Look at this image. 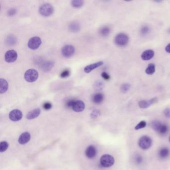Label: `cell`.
<instances>
[{"label": "cell", "mask_w": 170, "mask_h": 170, "mask_svg": "<svg viewBox=\"0 0 170 170\" xmlns=\"http://www.w3.org/2000/svg\"><path fill=\"white\" fill-rule=\"evenodd\" d=\"M151 126L153 130L162 136L166 135L169 131V127L167 124L162 123L158 120L153 121L151 123Z\"/></svg>", "instance_id": "cell-1"}, {"label": "cell", "mask_w": 170, "mask_h": 170, "mask_svg": "<svg viewBox=\"0 0 170 170\" xmlns=\"http://www.w3.org/2000/svg\"><path fill=\"white\" fill-rule=\"evenodd\" d=\"M39 11L40 15L48 17L53 14L54 8L53 6L49 3H44L39 7Z\"/></svg>", "instance_id": "cell-2"}, {"label": "cell", "mask_w": 170, "mask_h": 170, "mask_svg": "<svg viewBox=\"0 0 170 170\" xmlns=\"http://www.w3.org/2000/svg\"><path fill=\"white\" fill-rule=\"evenodd\" d=\"M24 78L27 82H35L39 78V72L34 69H28L24 74Z\"/></svg>", "instance_id": "cell-3"}, {"label": "cell", "mask_w": 170, "mask_h": 170, "mask_svg": "<svg viewBox=\"0 0 170 170\" xmlns=\"http://www.w3.org/2000/svg\"><path fill=\"white\" fill-rule=\"evenodd\" d=\"M128 36L124 33H119L116 35L114 39V42L119 47H125L129 43Z\"/></svg>", "instance_id": "cell-4"}, {"label": "cell", "mask_w": 170, "mask_h": 170, "mask_svg": "<svg viewBox=\"0 0 170 170\" xmlns=\"http://www.w3.org/2000/svg\"><path fill=\"white\" fill-rule=\"evenodd\" d=\"M138 145L142 150H148L152 145V140L149 136H142L139 140Z\"/></svg>", "instance_id": "cell-5"}, {"label": "cell", "mask_w": 170, "mask_h": 170, "mask_svg": "<svg viewBox=\"0 0 170 170\" xmlns=\"http://www.w3.org/2000/svg\"><path fill=\"white\" fill-rule=\"evenodd\" d=\"M115 159L113 157L109 154H105L100 158V164L102 167L109 168L114 164Z\"/></svg>", "instance_id": "cell-6"}, {"label": "cell", "mask_w": 170, "mask_h": 170, "mask_svg": "<svg viewBox=\"0 0 170 170\" xmlns=\"http://www.w3.org/2000/svg\"><path fill=\"white\" fill-rule=\"evenodd\" d=\"M42 43L41 39L39 37L35 36V37L30 38L28 41L27 45L30 49L32 50H36L40 47Z\"/></svg>", "instance_id": "cell-7"}, {"label": "cell", "mask_w": 170, "mask_h": 170, "mask_svg": "<svg viewBox=\"0 0 170 170\" xmlns=\"http://www.w3.org/2000/svg\"><path fill=\"white\" fill-rule=\"evenodd\" d=\"M75 47L71 44H67L62 48L61 50L62 55L66 58H69L75 54Z\"/></svg>", "instance_id": "cell-8"}, {"label": "cell", "mask_w": 170, "mask_h": 170, "mask_svg": "<svg viewBox=\"0 0 170 170\" xmlns=\"http://www.w3.org/2000/svg\"><path fill=\"white\" fill-rule=\"evenodd\" d=\"M18 54L17 52L14 49L7 51L5 54V60L8 63H13L16 61Z\"/></svg>", "instance_id": "cell-9"}, {"label": "cell", "mask_w": 170, "mask_h": 170, "mask_svg": "<svg viewBox=\"0 0 170 170\" xmlns=\"http://www.w3.org/2000/svg\"><path fill=\"white\" fill-rule=\"evenodd\" d=\"M23 117V113L19 109H14L9 113V118L14 122L20 121Z\"/></svg>", "instance_id": "cell-10"}, {"label": "cell", "mask_w": 170, "mask_h": 170, "mask_svg": "<svg viewBox=\"0 0 170 170\" xmlns=\"http://www.w3.org/2000/svg\"><path fill=\"white\" fill-rule=\"evenodd\" d=\"M157 97H154L149 100H141L138 103L139 106L142 109L147 108L158 102Z\"/></svg>", "instance_id": "cell-11"}, {"label": "cell", "mask_w": 170, "mask_h": 170, "mask_svg": "<svg viewBox=\"0 0 170 170\" xmlns=\"http://www.w3.org/2000/svg\"><path fill=\"white\" fill-rule=\"evenodd\" d=\"M85 105L81 100H76L72 107V110L76 112H81L85 110Z\"/></svg>", "instance_id": "cell-12"}, {"label": "cell", "mask_w": 170, "mask_h": 170, "mask_svg": "<svg viewBox=\"0 0 170 170\" xmlns=\"http://www.w3.org/2000/svg\"><path fill=\"white\" fill-rule=\"evenodd\" d=\"M103 64V62H97L92 63V64H90L86 67H85L84 68V71L86 73H89L93 71L94 69H96L99 67H101Z\"/></svg>", "instance_id": "cell-13"}, {"label": "cell", "mask_w": 170, "mask_h": 170, "mask_svg": "<svg viewBox=\"0 0 170 170\" xmlns=\"http://www.w3.org/2000/svg\"><path fill=\"white\" fill-rule=\"evenodd\" d=\"M97 154V150L93 145H90L87 148L85 151V155L88 159H92Z\"/></svg>", "instance_id": "cell-14"}, {"label": "cell", "mask_w": 170, "mask_h": 170, "mask_svg": "<svg viewBox=\"0 0 170 170\" xmlns=\"http://www.w3.org/2000/svg\"><path fill=\"white\" fill-rule=\"evenodd\" d=\"M30 139V134L28 132H25L21 134L19 138V143L21 145H25L29 142Z\"/></svg>", "instance_id": "cell-15"}, {"label": "cell", "mask_w": 170, "mask_h": 170, "mask_svg": "<svg viewBox=\"0 0 170 170\" xmlns=\"http://www.w3.org/2000/svg\"><path fill=\"white\" fill-rule=\"evenodd\" d=\"M154 55H155V53L152 49H148L146 51H144L142 54H141V58L143 61H149L154 57Z\"/></svg>", "instance_id": "cell-16"}, {"label": "cell", "mask_w": 170, "mask_h": 170, "mask_svg": "<svg viewBox=\"0 0 170 170\" xmlns=\"http://www.w3.org/2000/svg\"><path fill=\"white\" fill-rule=\"evenodd\" d=\"M54 64H55V62L53 61H47L42 64L41 67H42L43 71L45 72H48L51 71V69L53 68Z\"/></svg>", "instance_id": "cell-17"}, {"label": "cell", "mask_w": 170, "mask_h": 170, "mask_svg": "<svg viewBox=\"0 0 170 170\" xmlns=\"http://www.w3.org/2000/svg\"><path fill=\"white\" fill-rule=\"evenodd\" d=\"M104 99V95L102 93L98 92L92 96V101L94 103L99 104L103 102Z\"/></svg>", "instance_id": "cell-18"}, {"label": "cell", "mask_w": 170, "mask_h": 170, "mask_svg": "<svg viewBox=\"0 0 170 170\" xmlns=\"http://www.w3.org/2000/svg\"><path fill=\"white\" fill-rule=\"evenodd\" d=\"M68 29L72 33H78L80 30V25L77 21H73L69 24Z\"/></svg>", "instance_id": "cell-19"}, {"label": "cell", "mask_w": 170, "mask_h": 170, "mask_svg": "<svg viewBox=\"0 0 170 170\" xmlns=\"http://www.w3.org/2000/svg\"><path fill=\"white\" fill-rule=\"evenodd\" d=\"M170 151L167 147H163L159 150L158 156L161 159H166L170 156Z\"/></svg>", "instance_id": "cell-20"}, {"label": "cell", "mask_w": 170, "mask_h": 170, "mask_svg": "<svg viewBox=\"0 0 170 170\" xmlns=\"http://www.w3.org/2000/svg\"><path fill=\"white\" fill-rule=\"evenodd\" d=\"M41 110L39 108H36L30 111L27 114L26 118L29 120L36 118L40 115Z\"/></svg>", "instance_id": "cell-21"}, {"label": "cell", "mask_w": 170, "mask_h": 170, "mask_svg": "<svg viewBox=\"0 0 170 170\" xmlns=\"http://www.w3.org/2000/svg\"><path fill=\"white\" fill-rule=\"evenodd\" d=\"M9 88V83L7 81L4 79L1 78L0 79V93L3 94L7 92Z\"/></svg>", "instance_id": "cell-22"}, {"label": "cell", "mask_w": 170, "mask_h": 170, "mask_svg": "<svg viewBox=\"0 0 170 170\" xmlns=\"http://www.w3.org/2000/svg\"><path fill=\"white\" fill-rule=\"evenodd\" d=\"M18 42V39L14 35H9L6 39L5 42L7 45L9 46H13L15 45Z\"/></svg>", "instance_id": "cell-23"}, {"label": "cell", "mask_w": 170, "mask_h": 170, "mask_svg": "<svg viewBox=\"0 0 170 170\" xmlns=\"http://www.w3.org/2000/svg\"><path fill=\"white\" fill-rule=\"evenodd\" d=\"M111 32V29L108 26H104L100 28L99 30L100 34L102 37H107L110 34Z\"/></svg>", "instance_id": "cell-24"}, {"label": "cell", "mask_w": 170, "mask_h": 170, "mask_svg": "<svg viewBox=\"0 0 170 170\" xmlns=\"http://www.w3.org/2000/svg\"><path fill=\"white\" fill-rule=\"evenodd\" d=\"M155 69H156V67H155V64L154 63H151L148 64L146 69L145 70V72L148 75H152L155 73Z\"/></svg>", "instance_id": "cell-25"}, {"label": "cell", "mask_w": 170, "mask_h": 170, "mask_svg": "<svg viewBox=\"0 0 170 170\" xmlns=\"http://www.w3.org/2000/svg\"><path fill=\"white\" fill-rule=\"evenodd\" d=\"M104 87V83L101 80H97L93 85V88L95 90L101 91Z\"/></svg>", "instance_id": "cell-26"}, {"label": "cell", "mask_w": 170, "mask_h": 170, "mask_svg": "<svg viewBox=\"0 0 170 170\" xmlns=\"http://www.w3.org/2000/svg\"><path fill=\"white\" fill-rule=\"evenodd\" d=\"M84 4V1L82 0H73L71 2V5L73 8H80Z\"/></svg>", "instance_id": "cell-27"}, {"label": "cell", "mask_w": 170, "mask_h": 170, "mask_svg": "<svg viewBox=\"0 0 170 170\" xmlns=\"http://www.w3.org/2000/svg\"><path fill=\"white\" fill-rule=\"evenodd\" d=\"M131 85L129 83H125L121 85L120 91L123 93H126L130 90Z\"/></svg>", "instance_id": "cell-28"}, {"label": "cell", "mask_w": 170, "mask_h": 170, "mask_svg": "<svg viewBox=\"0 0 170 170\" xmlns=\"http://www.w3.org/2000/svg\"><path fill=\"white\" fill-rule=\"evenodd\" d=\"M9 148V144L6 141H2L0 143V152H4Z\"/></svg>", "instance_id": "cell-29"}, {"label": "cell", "mask_w": 170, "mask_h": 170, "mask_svg": "<svg viewBox=\"0 0 170 170\" xmlns=\"http://www.w3.org/2000/svg\"><path fill=\"white\" fill-rule=\"evenodd\" d=\"M147 125L146 122L145 121H141L137 125L135 126V129L136 130H139L141 129L144 128H145Z\"/></svg>", "instance_id": "cell-30"}, {"label": "cell", "mask_w": 170, "mask_h": 170, "mask_svg": "<svg viewBox=\"0 0 170 170\" xmlns=\"http://www.w3.org/2000/svg\"><path fill=\"white\" fill-rule=\"evenodd\" d=\"M149 32V28L147 25H143L141 28L140 33L141 34L143 35H146Z\"/></svg>", "instance_id": "cell-31"}, {"label": "cell", "mask_w": 170, "mask_h": 170, "mask_svg": "<svg viewBox=\"0 0 170 170\" xmlns=\"http://www.w3.org/2000/svg\"><path fill=\"white\" fill-rule=\"evenodd\" d=\"M70 75H71V72L69 71V69H66L61 72L60 74V76L62 78H66L69 77Z\"/></svg>", "instance_id": "cell-32"}, {"label": "cell", "mask_w": 170, "mask_h": 170, "mask_svg": "<svg viewBox=\"0 0 170 170\" xmlns=\"http://www.w3.org/2000/svg\"><path fill=\"white\" fill-rule=\"evenodd\" d=\"M76 101V100L73 99H68V100H67V101H66V106H67V108H72L73 105L75 104Z\"/></svg>", "instance_id": "cell-33"}, {"label": "cell", "mask_w": 170, "mask_h": 170, "mask_svg": "<svg viewBox=\"0 0 170 170\" xmlns=\"http://www.w3.org/2000/svg\"><path fill=\"white\" fill-rule=\"evenodd\" d=\"M17 13V10L15 8H11L8 11L7 15L9 16H13Z\"/></svg>", "instance_id": "cell-34"}, {"label": "cell", "mask_w": 170, "mask_h": 170, "mask_svg": "<svg viewBox=\"0 0 170 170\" xmlns=\"http://www.w3.org/2000/svg\"><path fill=\"white\" fill-rule=\"evenodd\" d=\"M43 108L46 110H48L52 108V104L50 102H47L44 103L43 106Z\"/></svg>", "instance_id": "cell-35"}, {"label": "cell", "mask_w": 170, "mask_h": 170, "mask_svg": "<svg viewBox=\"0 0 170 170\" xmlns=\"http://www.w3.org/2000/svg\"><path fill=\"white\" fill-rule=\"evenodd\" d=\"M101 76L105 80H109L110 79V76L106 72H103L101 73Z\"/></svg>", "instance_id": "cell-36"}, {"label": "cell", "mask_w": 170, "mask_h": 170, "mask_svg": "<svg viewBox=\"0 0 170 170\" xmlns=\"http://www.w3.org/2000/svg\"><path fill=\"white\" fill-rule=\"evenodd\" d=\"M164 114L165 116L167 118H170V108H167L165 109L164 111Z\"/></svg>", "instance_id": "cell-37"}, {"label": "cell", "mask_w": 170, "mask_h": 170, "mask_svg": "<svg viewBox=\"0 0 170 170\" xmlns=\"http://www.w3.org/2000/svg\"><path fill=\"white\" fill-rule=\"evenodd\" d=\"M100 114V112L99 110H94V111L92 112V113H91V117L95 118V117H97V116H99V115Z\"/></svg>", "instance_id": "cell-38"}, {"label": "cell", "mask_w": 170, "mask_h": 170, "mask_svg": "<svg viewBox=\"0 0 170 170\" xmlns=\"http://www.w3.org/2000/svg\"><path fill=\"white\" fill-rule=\"evenodd\" d=\"M143 158L142 157H141V156L138 155L136 157V162L137 164H141V163L142 162Z\"/></svg>", "instance_id": "cell-39"}, {"label": "cell", "mask_w": 170, "mask_h": 170, "mask_svg": "<svg viewBox=\"0 0 170 170\" xmlns=\"http://www.w3.org/2000/svg\"><path fill=\"white\" fill-rule=\"evenodd\" d=\"M165 51L168 53H170V43L168 44L165 48Z\"/></svg>", "instance_id": "cell-40"}, {"label": "cell", "mask_w": 170, "mask_h": 170, "mask_svg": "<svg viewBox=\"0 0 170 170\" xmlns=\"http://www.w3.org/2000/svg\"><path fill=\"white\" fill-rule=\"evenodd\" d=\"M168 32L170 34V29H169L168 30Z\"/></svg>", "instance_id": "cell-41"}, {"label": "cell", "mask_w": 170, "mask_h": 170, "mask_svg": "<svg viewBox=\"0 0 170 170\" xmlns=\"http://www.w3.org/2000/svg\"><path fill=\"white\" fill-rule=\"evenodd\" d=\"M169 141H170V138H169Z\"/></svg>", "instance_id": "cell-42"}]
</instances>
